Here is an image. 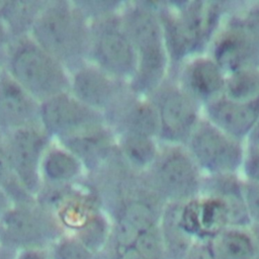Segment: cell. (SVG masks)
I'll list each match as a JSON object with an SVG mask.
<instances>
[{
  "label": "cell",
  "mask_w": 259,
  "mask_h": 259,
  "mask_svg": "<svg viewBox=\"0 0 259 259\" xmlns=\"http://www.w3.org/2000/svg\"><path fill=\"white\" fill-rule=\"evenodd\" d=\"M237 3L205 0L155 2L170 61V75L187 60L207 52Z\"/></svg>",
  "instance_id": "obj_1"
},
{
  "label": "cell",
  "mask_w": 259,
  "mask_h": 259,
  "mask_svg": "<svg viewBox=\"0 0 259 259\" xmlns=\"http://www.w3.org/2000/svg\"><path fill=\"white\" fill-rule=\"evenodd\" d=\"M119 14L137 56V68L127 85L135 94L149 97L170 75V61L156 4L123 2Z\"/></svg>",
  "instance_id": "obj_2"
},
{
  "label": "cell",
  "mask_w": 259,
  "mask_h": 259,
  "mask_svg": "<svg viewBox=\"0 0 259 259\" xmlns=\"http://www.w3.org/2000/svg\"><path fill=\"white\" fill-rule=\"evenodd\" d=\"M29 35L69 72L88 62L90 21L75 1H46Z\"/></svg>",
  "instance_id": "obj_3"
},
{
  "label": "cell",
  "mask_w": 259,
  "mask_h": 259,
  "mask_svg": "<svg viewBox=\"0 0 259 259\" xmlns=\"http://www.w3.org/2000/svg\"><path fill=\"white\" fill-rule=\"evenodd\" d=\"M1 65L38 102L69 91L70 72L29 34L7 45Z\"/></svg>",
  "instance_id": "obj_4"
},
{
  "label": "cell",
  "mask_w": 259,
  "mask_h": 259,
  "mask_svg": "<svg viewBox=\"0 0 259 259\" xmlns=\"http://www.w3.org/2000/svg\"><path fill=\"white\" fill-rule=\"evenodd\" d=\"M147 186L165 203H183L200 195L204 175L182 145H163L143 173Z\"/></svg>",
  "instance_id": "obj_5"
},
{
  "label": "cell",
  "mask_w": 259,
  "mask_h": 259,
  "mask_svg": "<svg viewBox=\"0 0 259 259\" xmlns=\"http://www.w3.org/2000/svg\"><path fill=\"white\" fill-rule=\"evenodd\" d=\"M119 11L90 21L88 62L128 83L137 68V56Z\"/></svg>",
  "instance_id": "obj_6"
},
{
  "label": "cell",
  "mask_w": 259,
  "mask_h": 259,
  "mask_svg": "<svg viewBox=\"0 0 259 259\" xmlns=\"http://www.w3.org/2000/svg\"><path fill=\"white\" fill-rule=\"evenodd\" d=\"M63 235L55 217L37 200L14 204L0 220V245L17 253L48 250Z\"/></svg>",
  "instance_id": "obj_7"
},
{
  "label": "cell",
  "mask_w": 259,
  "mask_h": 259,
  "mask_svg": "<svg viewBox=\"0 0 259 259\" xmlns=\"http://www.w3.org/2000/svg\"><path fill=\"white\" fill-rule=\"evenodd\" d=\"M184 146L204 176L240 174L246 143L228 135L205 117L200 119Z\"/></svg>",
  "instance_id": "obj_8"
},
{
  "label": "cell",
  "mask_w": 259,
  "mask_h": 259,
  "mask_svg": "<svg viewBox=\"0 0 259 259\" xmlns=\"http://www.w3.org/2000/svg\"><path fill=\"white\" fill-rule=\"evenodd\" d=\"M149 98L158 115L159 142L184 146L203 117L202 107L170 77Z\"/></svg>",
  "instance_id": "obj_9"
},
{
  "label": "cell",
  "mask_w": 259,
  "mask_h": 259,
  "mask_svg": "<svg viewBox=\"0 0 259 259\" xmlns=\"http://www.w3.org/2000/svg\"><path fill=\"white\" fill-rule=\"evenodd\" d=\"M0 138L19 181L36 198L41 188V161L53 139L40 125L24 127Z\"/></svg>",
  "instance_id": "obj_10"
},
{
  "label": "cell",
  "mask_w": 259,
  "mask_h": 259,
  "mask_svg": "<svg viewBox=\"0 0 259 259\" xmlns=\"http://www.w3.org/2000/svg\"><path fill=\"white\" fill-rule=\"evenodd\" d=\"M103 122H106L103 114L86 106L69 91L39 105V124L55 142Z\"/></svg>",
  "instance_id": "obj_11"
},
{
  "label": "cell",
  "mask_w": 259,
  "mask_h": 259,
  "mask_svg": "<svg viewBox=\"0 0 259 259\" xmlns=\"http://www.w3.org/2000/svg\"><path fill=\"white\" fill-rule=\"evenodd\" d=\"M236 10L237 8L229 14L206 52L226 75L244 68L259 66V56Z\"/></svg>",
  "instance_id": "obj_12"
},
{
  "label": "cell",
  "mask_w": 259,
  "mask_h": 259,
  "mask_svg": "<svg viewBox=\"0 0 259 259\" xmlns=\"http://www.w3.org/2000/svg\"><path fill=\"white\" fill-rule=\"evenodd\" d=\"M128 85L87 62L70 72L69 92L86 106L105 114Z\"/></svg>",
  "instance_id": "obj_13"
},
{
  "label": "cell",
  "mask_w": 259,
  "mask_h": 259,
  "mask_svg": "<svg viewBox=\"0 0 259 259\" xmlns=\"http://www.w3.org/2000/svg\"><path fill=\"white\" fill-rule=\"evenodd\" d=\"M169 77L203 108L223 96L227 75L205 53L184 62Z\"/></svg>",
  "instance_id": "obj_14"
},
{
  "label": "cell",
  "mask_w": 259,
  "mask_h": 259,
  "mask_svg": "<svg viewBox=\"0 0 259 259\" xmlns=\"http://www.w3.org/2000/svg\"><path fill=\"white\" fill-rule=\"evenodd\" d=\"M115 137L138 135L158 139L159 120L149 97H142L130 87L117 102L103 115Z\"/></svg>",
  "instance_id": "obj_15"
},
{
  "label": "cell",
  "mask_w": 259,
  "mask_h": 259,
  "mask_svg": "<svg viewBox=\"0 0 259 259\" xmlns=\"http://www.w3.org/2000/svg\"><path fill=\"white\" fill-rule=\"evenodd\" d=\"M39 105L4 69L0 74V137L39 124Z\"/></svg>",
  "instance_id": "obj_16"
},
{
  "label": "cell",
  "mask_w": 259,
  "mask_h": 259,
  "mask_svg": "<svg viewBox=\"0 0 259 259\" xmlns=\"http://www.w3.org/2000/svg\"><path fill=\"white\" fill-rule=\"evenodd\" d=\"M180 223L194 241H211L231 227L230 212L220 199L199 195L180 205Z\"/></svg>",
  "instance_id": "obj_17"
},
{
  "label": "cell",
  "mask_w": 259,
  "mask_h": 259,
  "mask_svg": "<svg viewBox=\"0 0 259 259\" xmlns=\"http://www.w3.org/2000/svg\"><path fill=\"white\" fill-rule=\"evenodd\" d=\"M56 143L68 149L80 160L87 176H92L101 170L117 153L116 137L106 122Z\"/></svg>",
  "instance_id": "obj_18"
},
{
  "label": "cell",
  "mask_w": 259,
  "mask_h": 259,
  "mask_svg": "<svg viewBox=\"0 0 259 259\" xmlns=\"http://www.w3.org/2000/svg\"><path fill=\"white\" fill-rule=\"evenodd\" d=\"M202 114L228 135L246 143L259 118V99L238 102L221 96L203 106Z\"/></svg>",
  "instance_id": "obj_19"
},
{
  "label": "cell",
  "mask_w": 259,
  "mask_h": 259,
  "mask_svg": "<svg viewBox=\"0 0 259 259\" xmlns=\"http://www.w3.org/2000/svg\"><path fill=\"white\" fill-rule=\"evenodd\" d=\"M244 180L240 174L207 175L203 177L200 195L223 201L229 209L231 227H251L244 199Z\"/></svg>",
  "instance_id": "obj_20"
},
{
  "label": "cell",
  "mask_w": 259,
  "mask_h": 259,
  "mask_svg": "<svg viewBox=\"0 0 259 259\" xmlns=\"http://www.w3.org/2000/svg\"><path fill=\"white\" fill-rule=\"evenodd\" d=\"M86 171L80 160L62 145L53 142L40 165L41 187H62L85 179Z\"/></svg>",
  "instance_id": "obj_21"
},
{
  "label": "cell",
  "mask_w": 259,
  "mask_h": 259,
  "mask_svg": "<svg viewBox=\"0 0 259 259\" xmlns=\"http://www.w3.org/2000/svg\"><path fill=\"white\" fill-rule=\"evenodd\" d=\"M181 203H166L159 223V230L167 259H184L194 240L180 223Z\"/></svg>",
  "instance_id": "obj_22"
},
{
  "label": "cell",
  "mask_w": 259,
  "mask_h": 259,
  "mask_svg": "<svg viewBox=\"0 0 259 259\" xmlns=\"http://www.w3.org/2000/svg\"><path fill=\"white\" fill-rule=\"evenodd\" d=\"M116 146L122 160L133 170L143 174L156 160L161 143L151 137L122 135L116 137Z\"/></svg>",
  "instance_id": "obj_23"
},
{
  "label": "cell",
  "mask_w": 259,
  "mask_h": 259,
  "mask_svg": "<svg viewBox=\"0 0 259 259\" xmlns=\"http://www.w3.org/2000/svg\"><path fill=\"white\" fill-rule=\"evenodd\" d=\"M46 1H0V19L12 41L28 35Z\"/></svg>",
  "instance_id": "obj_24"
},
{
  "label": "cell",
  "mask_w": 259,
  "mask_h": 259,
  "mask_svg": "<svg viewBox=\"0 0 259 259\" xmlns=\"http://www.w3.org/2000/svg\"><path fill=\"white\" fill-rule=\"evenodd\" d=\"M214 259H253L255 242L251 228L228 227L210 241Z\"/></svg>",
  "instance_id": "obj_25"
},
{
  "label": "cell",
  "mask_w": 259,
  "mask_h": 259,
  "mask_svg": "<svg viewBox=\"0 0 259 259\" xmlns=\"http://www.w3.org/2000/svg\"><path fill=\"white\" fill-rule=\"evenodd\" d=\"M223 97L238 102L259 99V66L235 71L226 78Z\"/></svg>",
  "instance_id": "obj_26"
},
{
  "label": "cell",
  "mask_w": 259,
  "mask_h": 259,
  "mask_svg": "<svg viewBox=\"0 0 259 259\" xmlns=\"http://www.w3.org/2000/svg\"><path fill=\"white\" fill-rule=\"evenodd\" d=\"M0 186L5 189L14 204L27 203L35 201L32 196L21 184L15 174L10 160L8 158L4 143L0 138Z\"/></svg>",
  "instance_id": "obj_27"
},
{
  "label": "cell",
  "mask_w": 259,
  "mask_h": 259,
  "mask_svg": "<svg viewBox=\"0 0 259 259\" xmlns=\"http://www.w3.org/2000/svg\"><path fill=\"white\" fill-rule=\"evenodd\" d=\"M47 252L49 259H95L92 252L70 235H63Z\"/></svg>",
  "instance_id": "obj_28"
},
{
  "label": "cell",
  "mask_w": 259,
  "mask_h": 259,
  "mask_svg": "<svg viewBox=\"0 0 259 259\" xmlns=\"http://www.w3.org/2000/svg\"><path fill=\"white\" fill-rule=\"evenodd\" d=\"M237 14L249 39L259 56V2L237 7Z\"/></svg>",
  "instance_id": "obj_29"
},
{
  "label": "cell",
  "mask_w": 259,
  "mask_h": 259,
  "mask_svg": "<svg viewBox=\"0 0 259 259\" xmlns=\"http://www.w3.org/2000/svg\"><path fill=\"white\" fill-rule=\"evenodd\" d=\"M240 175L245 181L259 184V146L246 144Z\"/></svg>",
  "instance_id": "obj_30"
},
{
  "label": "cell",
  "mask_w": 259,
  "mask_h": 259,
  "mask_svg": "<svg viewBox=\"0 0 259 259\" xmlns=\"http://www.w3.org/2000/svg\"><path fill=\"white\" fill-rule=\"evenodd\" d=\"M243 188L245 205L250 225L251 227H259V184L244 180Z\"/></svg>",
  "instance_id": "obj_31"
},
{
  "label": "cell",
  "mask_w": 259,
  "mask_h": 259,
  "mask_svg": "<svg viewBox=\"0 0 259 259\" xmlns=\"http://www.w3.org/2000/svg\"><path fill=\"white\" fill-rule=\"evenodd\" d=\"M184 259H214L210 241H194Z\"/></svg>",
  "instance_id": "obj_32"
},
{
  "label": "cell",
  "mask_w": 259,
  "mask_h": 259,
  "mask_svg": "<svg viewBox=\"0 0 259 259\" xmlns=\"http://www.w3.org/2000/svg\"><path fill=\"white\" fill-rule=\"evenodd\" d=\"M13 205L14 203L8 193L0 186V220L10 210Z\"/></svg>",
  "instance_id": "obj_33"
},
{
  "label": "cell",
  "mask_w": 259,
  "mask_h": 259,
  "mask_svg": "<svg viewBox=\"0 0 259 259\" xmlns=\"http://www.w3.org/2000/svg\"><path fill=\"white\" fill-rule=\"evenodd\" d=\"M15 259H49L47 250H30L19 252Z\"/></svg>",
  "instance_id": "obj_34"
},
{
  "label": "cell",
  "mask_w": 259,
  "mask_h": 259,
  "mask_svg": "<svg viewBox=\"0 0 259 259\" xmlns=\"http://www.w3.org/2000/svg\"><path fill=\"white\" fill-rule=\"evenodd\" d=\"M246 144L252 146H259V118L255 123L252 132L250 133L248 139L246 140Z\"/></svg>",
  "instance_id": "obj_35"
},
{
  "label": "cell",
  "mask_w": 259,
  "mask_h": 259,
  "mask_svg": "<svg viewBox=\"0 0 259 259\" xmlns=\"http://www.w3.org/2000/svg\"><path fill=\"white\" fill-rule=\"evenodd\" d=\"M17 252L0 245V259H15Z\"/></svg>",
  "instance_id": "obj_36"
},
{
  "label": "cell",
  "mask_w": 259,
  "mask_h": 259,
  "mask_svg": "<svg viewBox=\"0 0 259 259\" xmlns=\"http://www.w3.org/2000/svg\"><path fill=\"white\" fill-rule=\"evenodd\" d=\"M250 228H251V231L253 233L254 242H255V252H254L253 259H259V227L253 226V227H250Z\"/></svg>",
  "instance_id": "obj_37"
},
{
  "label": "cell",
  "mask_w": 259,
  "mask_h": 259,
  "mask_svg": "<svg viewBox=\"0 0 259 259\" xmlns=\"http://www.w3.org/2000/svg\"><path fill=\"white\" fill-rule=\"evenodd\" d=\"M2 69H3V68H2V65H1V63H0V74H1V72H2Z\"/></svg>",
  "instance_id": "obj_38"
}]
</instances>
